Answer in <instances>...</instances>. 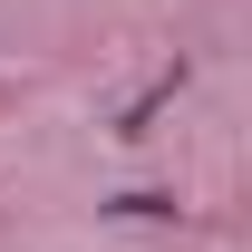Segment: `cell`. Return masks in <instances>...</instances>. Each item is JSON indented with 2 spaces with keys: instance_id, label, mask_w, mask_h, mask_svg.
<instances>
[]
</instances>
